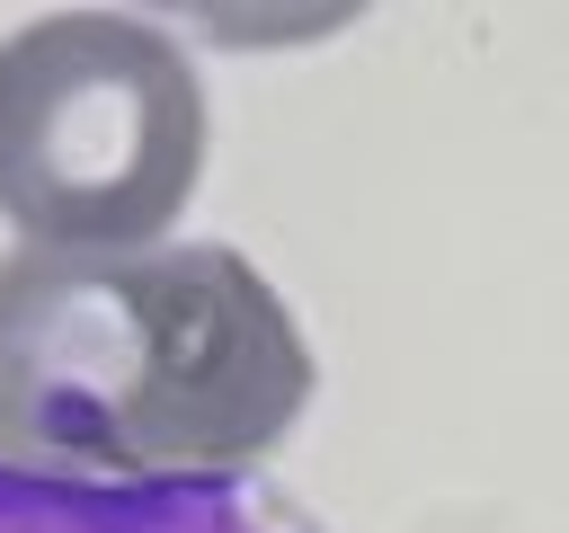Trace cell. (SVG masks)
Here are the masks:
<instances>
[{
  "label": "cell",
  "instance_id": "cell-2",
  "mask_svg": "<svg viewBox=\"0 0 569 533\" xmlns=\"http://www.w3.org/2000/svg\"><path fill=\"white\" fill-rule=\"evenodd\" d=\"M204 80L124 9H53L0 36V213L27 249H151L204 178Z\"/></svg>",
  "mask_w": 569,
  "mask_h": 533
},
{
  "label": "cell",
  "instance_id": "cell-1",
  "mask_svg": "<svg viewBox=\"0 0 569 533\" xmlns=\"http://www.w3.org/2000/svg\"><path fill=\"white\" fill-rule=\"evenodd\" d=\"M311 391L293 302L231 240L0 258V462L27 480H258Z\"/></svg>",
  "mask_w": 569,
  "mask_h": 533
},
{
  "label": "cell",
  "instance_id": "cell-3",
  "mask_svg": "<svg viewBox=\"0 0 569 533\" xmlns=\"http://www.w3.org/2000/svg\"><path fill=\"white\" fill-rule=\"evenodd\" d=\"M0 533H329V524L267 471L204 489H71L0 462Z\"/></svg>",
  "mask_w": 569,
  "mask_h": 533
}]
</instances>
